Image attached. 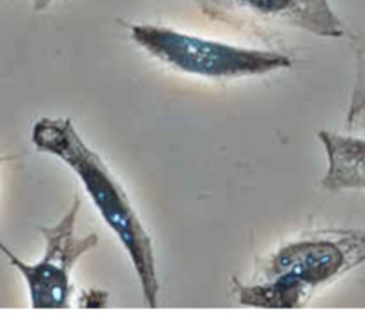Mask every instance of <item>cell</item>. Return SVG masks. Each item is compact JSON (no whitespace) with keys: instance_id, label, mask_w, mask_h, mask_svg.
Returning a JSON list of instances; mask_svg holds the SVG:
<instances>
[{"instance_id":"8992f818","label":"cell","mask_w":365,"mask_h":326,"mask_svg":"<svg viewBox=\"0 0 365 326\" xmlns=\"http://www.w3.org/2000/svg\"><path fill=\"white\" fill-rule=\"evenodd\" d=\"M318 140L327 155L321 186L331 192L365 191V138L321 130Z\"/></svg>"},{"instance_id":"5b68a950","label":"cell","mask_w":365,"mask_h":326,"mask_svg":"<svg viewBox=\"0 0 365 326\" xmlns=\"http://www.w3.org/2000/svg\"><path fill=\"white\" fill-rule=\"evenodd\" d=\"M214 19L254 26H279L318 37L341 38L342 20L328 0H192Z\"/></svg>"},{"instance_id":"7a4b0ae2","label":"cell","mask_w":365,"mask_h":326,"mask_svg":"<svg viewBox=\"0 0 365 326\" xmlns=\"http://www.w3.org/2000/svg\"><path fill=\"white\" fill-rule=\"evenodd\" d=\"M36 149L61 159L78 177L100 216L115 233L138 278L148 307L158 306V278L153 242L124 188L100 155L80 137L71 120L43 117L31 127Z\"/></svg>"},{"instance_id":"52a82bcc","label":"cell","mask_w":365,"mask_h":326,"mask_svg":"<svg viewBox=\"0 0 365 326\" xmlns=\"http://www.w3.org/2000/svg\"><path fill=\"white\" fill-rule=\"evenodd\" d=\"M355 74L348 100L345 122L349 130L365 127V34L351 37Z\"/></svg>"},{"instance_id":"ba28073f","label":"cell","mask_w":365,"mask_h":326,"mask_svg":"<svg viewBox=\"0 0 365 326\" xmlns=\"http://www.w3.org/2000/svg\"><path fill=\"white\" fill-rule=\"evenodd\" d=\"M31 1H33L34 10H43V9H46L53 0H31Z\"/></svg>"},{"instance_id":"9c48e42d","label":"cell","mask_w":365,"mask_h":326,"mask_svg":"<svg viewBox=\"0 0 365 326\" xmlns=\"http://www.w3.org/2000/svg\"><path fill=\"white\" fill-rule=\"evenodd\" d=\"M1 159H3V158H0V161H1Z\"/></svg>"},{"instance_id":"277c9868","label":"cell","mask_w":365,"mask_h":326,"mask_svg":"<svg viewBox=\"0 0 365 326\" xmlns=\"http://www.w3.org/2000/svg\"><path fill=\"white\" fill-rule=\"evenodd\" d=\"M80 206L81 201L76 195L57 224L38 228L44 238V253L36 263L24 262L0 241V252L19 270L27 285L33 309L70 307L73 295L71 270L77 261L98 243V236L94 232L77 235L76 221Z\"/></svg>"},{"instance_id":"6da1fadb","label":"cell","mask_w":365,"mask_h":326,"mask_svg":"<svg viewBox=\"0 0 365 326\" xmlns=\"http://www.w3.org/2000/svg\"><path fill=\"white\" fill-rule=\"evenodd\" d=\"M365 263L364 228H322L257 259L251 276L232 278L237 300L259 309H298Z\"/></svg>"},{"instance_id":"3957f363","label":"cell","mask_w":365,"mask_h":326,"mask_svg":"<svg viewBox=\"0 0 365 326\" xmlns=\"http://www.w3.org/2000/svg\"><path fill=\"white\" fill-rule=\"evenodd\" d=\"M131 40L151 57L184 74L210 80L265 75L292 65L289 56L237 46L158 24H131Z\"/></svg>"}]
</instances>
